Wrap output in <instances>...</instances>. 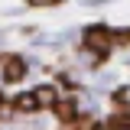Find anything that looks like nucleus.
Returning a JSON list of instances; mask_svg holds the SVG:
<instances>
[{
  "mask_svg": "<svg viewBox=\"0 0 130 130\" xmlns=\"http://www.w3.org/2000/svg\"><path fill=\"white\" fill-rule=\"evenodd\" d=\"M0 104H3V98H0Z\"/></svg>",
  "mask_w": 130,
  "mask_h": 130,
  "instance_id": "obj_9",
  "label": "nucleus"
},
{
  "mask_svg": "<svg viewBox=\"0 0 130 130\" xmlns=\"http://www.w3.org/2000/svg\"><path fill=\"white\" fill-rule=\"evenodd\" d=\"M13 107H16V111H23V114H29V111H36L39 104H36V94L29 91V94H20V98H16V101H13Z\"/></svg>",
  "mask_w": 130,
  "mask_h": 130,
  "instance_id": "obj_6",
  "label": "nucleus"
},
{
  "mask_svg": "<svg viewBox=\"0 0 130 130\" xmlns=\"http://www.w3.org/2000/svg\"><path fill=\"white\" fill-rule=\"evenodd\" d=\"M23 75H26V62H23V59H7V62H3V78L10 81V85H13V81H23Z\"/></svg>",
  "mask_w": 130,
  "mask_h": 130,
  "instance_id": "obj_2",
  "label": "nucleus"
},
{
  "mask_svg": "<svg viewBox=\"0 0 130 130\" xmlns=\"http://www.w3.org/2000/svg\"><path fill=\"white\" fill-rule=\"evenodd\" d=\"M26 3H29V7H55L59 0H26Z\"/></svg>",
  "mask_w": 130,
  "mask_h": 130,
  "instance_id": "obj_7",
  "label": "nucleus"
},
{
  "mask_svg": "<svg viewBox=\"0 0 130 130\" xmlns=\"http://www.w3.org/2000/svg\"><path fill=\"white\" fill-rule=\"evenodd\" d=\"M88 130H111V127H107V124H91Z\"/></svg>",
  "mask_w": 130,
  "mask_h": 130,
  "instance_id": "obj_8",
  "label": "nucleus"
},
{
  "mask_svg": "<svg viewBox=\"0 0 130 130\" xmlns=\"http://www.w3.org/2000/svg\"><path fill=\"white\" fill-rule=\"evenodd\" d=\"M52 111H55V117H59L62 124H72V120H75V101H59Z\"/></svg>",
  "mask_w": 130,
  "mask_h": 130,
  "instance_id": "obj_4",
  "label": "nucleus"
},
{
  "mask_svg": "<svg viewBox=\"0 0 130 130\" xmlns=\"http://www.w3.org/2000/svg\"><path fill=\"white\" fill-rule=\"evenodd\" d=\"M85 46L91 49V52H98V55H104L114 46V32L107 26H88L85 29Z\"/></svg>",
  "mask_w": 130,
  "mask_h": 130,
  "instance_id": "obj_1",
  "label": "nucleus"
},
{
  "mask_svg": "<svg viewBox=\"0 0 130 130\" xmlns=\"http://www.w3.org/2000/svg\"><path fill=\"white\" fill-rule=\"evenodd\" d=\"M32 94H36V104H39V107H55V104H59V91H55L52 85H39Z\"/></svg>",
  "mask_w": 130,
  "mask_h": 130,
  "instance_id": "obj_3",
  "label": "nucleus"
},
{
  "mask_svg": "<svg viewBox=\"0 0 130 130\" xmlns=\"http://www.w3.org/2000/svg\"><path fill=\"white\" fill-rule=\"evenodd\" d=\"M111 130H130V111H114L111 120H107Z\"/></svg>",
  "mask_w": 130,
  "mask_h": 130,
  "instance_id": "obj_5",
  "label": "nucleus"
}]
</instances>
